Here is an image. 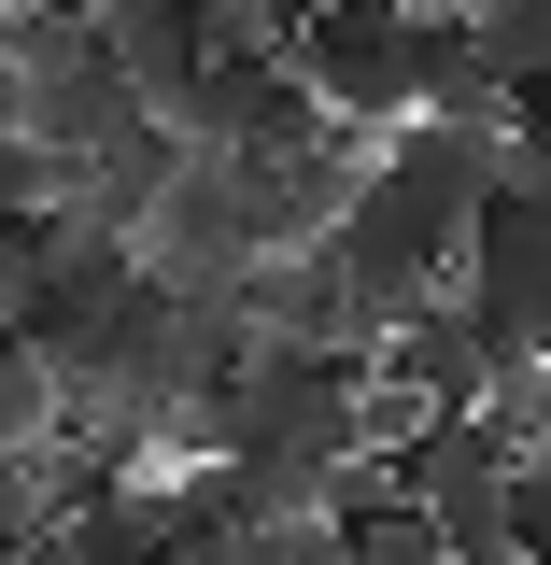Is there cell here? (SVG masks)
Here are the masks:
<instances>
[{"label": "cell", "instance_id": "1", "mask_svg": "<svg viewBox=\"0 0 551 565\" xmlns=\"http://www.w3.org/2000/svg\"><path fill=\"white\" fill-rule=\"evenodd\" d=\"M495 170H509V128H453V114H396V128L368 141V199L396 212L411 241H438V255H467Z\"/></svg>", "mask_w": 551, "mask_h": 565}, {"label": "cell", "instance_id": "2", "mask_svg": "<svg viewBox=\"0 0 551 565\" xmlns=\"http://www.w3.org/2000/svg\"><path fill=\"white\" fill-rule=\"evenodd\" d=\"M396 481H411L438 565H509V438L481 411H424L396 438Z\"/></svg>", "mask_w": 551, "mask_h": 565}, {"label": "cell", "instance_id": "3", "mask_svg": "<svg viewBox=\"0 0 551 565\" xmlns=\"http://www.w3.org/2000/svg\"><path fill=\"white\" fill-rule=\"evenodd\" d=\"M283 71L311 85L326 128H396L411 114V57H396V0H297Z\"/></svg>", "mask_w": 551, "mask_h": 565}, {"label": "cell", "instance_id": "4", "mask_svg": "<svg viewBox=\"0 0 551 565\" xmlns=\"http://www.w3.org/2000/svg\"><path fill=\"white\" fill-rule=\"evenodd\" d=\"M226 170H241V212H255V255H311L368 184V128H297L269 156H226Z\"/></svg>", "mask_w": 551, "mask_h": 565}, {"label": "cell", "instance_id": "5", "mask_svg": "<svg viewBox=\"0 0 551 565\" xmlns=\"http://www.w3.org/2000/svg\"><path fill=\"white\" fill-rule=\"evenodd\" d=\"M141 269H156V282H241V269H255V212H241V170H226V156H184V170L156 184Z\"/></svg>", "mask_w": 551, "mask_h": 565}, {"label": "cell", "instance_id": "6", "mask_svg": "<svg viewBox=\"0 0 551 565\" xmlns=\"http://www.w3.org/2000/svg\"><path fill=\"white\" fill-rule=\"evenodd\" d=\"M368 382H396L411 411H481V396H495V367H481V340H467V311H453V282L368 340Z\"/></svg>", "mask_w": 551, "mask_h": 565}, {"label": "cell", "instance_id": "7", "mask_svg": "<svg viewBox=\"0 0 551 565\" xmlns=\"http://www.w3.org/2000/svg\"><path fill=\"white\" fill-rule=\"evenodd\" d=\"M85 14H99L114 71L141 85V114H156V99H170L184 71H199V14H184V0H85Z\"/></svg>", "mask_w": 551, "mask_h": 565}, {"label": "cell", "instance_id": "8", "mask_svg": "<svg viewBox=\"0 0 551 565\" xmlns=\"http://www.w3.org/2000/svg\"><path fill=\"white\" fill-rule=\"evenodd\" d=\"M57 438V367L29 326H0V452H43Z\"/></svg>", "mask_w": 551, "mask_h": 565}, {"label": "cell", "instance_id": "9", "mask_svg": "<svg viewBox=\"0 0 551 565\" xmlns=\"http://www.w3.org/2000/svg\"><path fill=\"white\" fill-rule=\"evenodd\" d=\"M509 565H551V452H509Z\"/></svg>", "mask_w": 551, "mask_h": 565}, {"label": "cell", "instance_id": "10", "mask_svg": "<svg viewBox=\"0 0 551 565\" xmlns=\"http://www.w3.org/2000/svg\"><path fill=\"white\" fill-rule=\"evenodd\" d=\"M509 184H551V71L509 85Z\"/></svg>", "mask_w": 551, "mask_h": 565}, {"label": "cell", "instance_id": "11", "mask_svg": "<svg viewBox=\"0 0 551 565\" xmlns=\"http://www.w3.org/2000/svg\"><path fill=\"white\" fill-rule=\"evenodd\" d=\"M14 537H29V523H0V565H14Z\"/></svg>", "mask_w": 551, "mask_h": 565}, {"label": "cell", "instance_id": "12", "mask_svg": "<svg viewBox=\"0 0 551 565\" xmlns=\"http://www.w3.org/2000/svg\"><path fill=\"white\" fill-rule=\"evenodd\" d=\"M184 14H212V0H184Z\"/></svg>", "mask_w": 551, "mask_h": 565}]
</instances>
